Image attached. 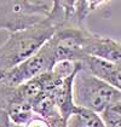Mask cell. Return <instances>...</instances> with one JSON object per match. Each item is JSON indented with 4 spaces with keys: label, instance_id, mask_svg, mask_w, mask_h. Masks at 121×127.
<instances>
[{
    "label": "cell",
    "instance_id": "30bf717a",
    "mask_svg": "<svg viewBox=\"0 0 121 127\" xmlns=\"http://www.w3.org/2000/svg\"><path fill=\"white\" fill-rule=\"evenodd\" d=\"M31 109L34 111L35 115L42 117L45 120H51L55 116L60 115L58 109L56 107V103L53 100V98L51 95H41L40 97H38L33 103H31Z\"/></svg>",
    "mask_w": 121,
    "mask_h": 127
},
{
    "label": "cell",
    "instance_id": "3957f363",
    "mask_svg": "<svg viewBox=\"0 0 121 127\" xmlns=\"http://www.w3.org/2000/svg\"><path fill=\"white\" fill-rule=\"evenodd\" d=\"M49 0H0V30L17 33L49 18L53 9Z\"/></svg>",
    "mask_w": 121,
    "mask_h": 127
},
{
    "label": "cell",
    "instance_id": "9c48e42d",
    "mask_svg": "<svg viewBox=\"0 0 121 127\" xmlns=\"http://www.w3.org/2000/svg\"><path fill=\"white\" fill-rule=\"evenodd\" d=\"M68 127H107L101 114L92 110L76 107L67 120Z\"/></svg>",
    "mask_w": 121,
    "mask_h": 127
},
{
    "label": "cell",
    "instance_id": "8fae6325",
    "mask_svg": "<svg viewBox=\"0 0 121 127\" xmlns=\"http://www.w3.org/2000/svg\"><path fill=\"white\" fill-rule=\"evenodd\" d=\"M102 117L107 127H121V102L105 110Z\"/></svg>",
    "mask_w": 121,
    "mask_h": 127
},
{
    "label": "cell",
    "instance_id": "6da1fadb",
    "mask_svg": "<svg viewBox=\"0 0 121 127\" xmlns=\"http://www.w3.org/2000/svg\"><path fill=\"white\" fill-rule=\"evenodd\" d=\"M58 28V24L49 16L46 21L30 29L11 33L0 46V73L15 68L34 56Z\"/></svg>",
    "mask_w": 121,
    "mask_h": 127
},
{
    "label": "cell",
    "instance_id": "277c9868",
    "mask_svg": "<svg viewBox=\"0 0 121 127\" xmlns=\"http://www.w3.org/2000/svg\"><path fill=\"white\" fill-rule=\"evenodd\" d=\"M92 36L86 28L63 26L56 30L53 36L49 40L56 63L58 62H82L89 55L86 47Z\"/></svg>",
    "mask_w": 121,
    "mask_h": 127
},
{
    "label": "cell",
    "instance_id": "7a4b0ae2",
    "mask_svg": "<svg viewBox=\"0 0 121 127\" xmlns=\"http://www.w3.org/2000/svg\"><path fill=\"white\" fill-rule=\"evenodd\" d=\"M73 95L76 107L89 109L101 115L121 102L120 91L94 76L84 67L75 75Z\"/></svg>",
    "mask_w": 121,
    "mask_h": 127
},
{
    "label": "cell",
    "instance_id": "4fadbf2b",
    "mask_svg": "<svg viewBox=\"0 0 121 127\" xmlns=\"http://www.w3.org/2000/svg\"><path fill=\"white\" fill-rule=\"evenodd\" d=\"M50 127H68L67 125V120H64L62 115H58V116H55L53 119H51L47 121Z\"/></svg>",
    "mask_w": 121,
    "mask_h": 127
},
{
    "label": "cell",
    "instance_id": "5b68a950",
    "mask_svg": "<svg viewBox=\"0 0 121 127\" xmlns=\"http://www.w3.org/2000/svg\"><path fill=\"white\" fill-rule=\"evenodd\" d=\"M56 64L53 50L47 41L34 56L24 61L22 64L0 73V85L18 87L33 79L51 71Z\"/></svg>",
    "mask_w": 121,
    "mask_h": 127
},
{
    "label": "cell",
    "instance_id": "7c38bea8",
    "mask_svg": "<svg viewBox=\"0 0 121 127\" xmlns=\"http://www.w3.org/2000/svg\"><path fill=\"white\" fill-rule=\"evenodd\" d=\"M26 127H50V125H49L47 120H45V119H42V117L35 115V116L33 117L29 122L26 125Z\"/></svg>",
    "mask_w": 121,
    "mask_h": 127
},
{
    "label": "cell",
    "instance_id": "ba28073f",
    "mask_svg": "<svg viewBox=\"0 0 121 127\" xmlns=\"http://www.w3.org/2000/svg\"><path fill=\"white\" fill-rule=\"evenodd\" d=\"M78 71L71 74L68 78L63 79L51 95L55 103H56V107L58 109V111L60 113V115L64 120H68L69 116L73 114L74 109L76 108L75 103H74L73 85H74V79H75V75L78 74Z\"/></svg>",
    "mask_w": 121,
    "mask_h": 127
},
{
    "label": "cell",
    "instance_id": "52a82bcc",
    "mask_svg": "<svg viewBox=\"0 0 121 127\" xmlns=\"http://www.w3.org/2000/svg\"><path fill=\"white\" fill-rule=\"evenodd\" d=\"M86 53L121 65V42L110 38L92 34L86 47Z\"/></svg>",
    "mask_w": 121,
    "mask_h": 127
},
{
    "label": "cell",
    "instance_id": "8992f818",
    "mask_svg": "<svg viewBox=\"0 0 121 127\" xmlns=\"http://www.w3.org/2000/svg\"><path fill=\"white\" fill-rule=\"evenodd\" d=\"M82 67L86 68L91 74L101 79L102 81L116 88L121 92V65L111 63L109 61L89 56L81 62Z\"/></svg>",
    "mask_w": 121,
    "mask_h": 127
}]
</instances>
